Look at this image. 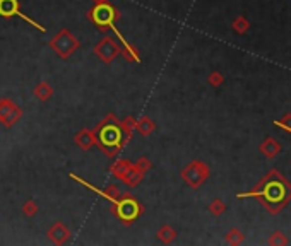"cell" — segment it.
Here are the masks:
<instances>
[{
    "label": "cell",
    "instance_id": "6da1fadb",
    "mask_svg": "<svg viewBox=\"0 0 291 246\" xmlns=\"http://www.w3.org/2000/svg\"><path fill=\"white\" fill-rule=\"evenodd\" d=\"M50 46L53 48V51L60 58H67V57H70V55H72L74 51L77 50V46H79V41L74 38V36L70 35L67 29H62V31L58 33V35L55 36L53 40H51Z\"/></svg>",
    "mask_w": 291,
    "mask_h": 246
},
{
    "label": "cell",
    "instance_id": "7a4b0ae2",
    "mask_svg": "<svg viewBox=\"0 0 291 246\" xmlns=\"http://www.w3.org/2000/svg\"><path fill=\"white\" fill-rule=\"evenodd\" d=\"M117 17H118L117 10H115L113 7L108 5V3H99V5H96L95 9L91 10V19L95 21L101 29L110 28Z\"/></svg>",
    "mask_w": 291,
    "mask_h": 246
},
{
    "label": "cell",
    "instance_id": "3957f363",
    "mask_svg": "<svg viewBox=\"0 0 291 246\" xmlns=\"http://www.w3.org/2000/svg\"><path fill=\"white\" fill-rule=\"evenodd\" d=\"M115 207H117V215L124 222H132L134 219L139 215V210H141L139 208L141 205L137 204L132 197H125V199L118 200V202L115 204Z\"/></svg>",
    "mask_w": 291,
    "mask_h": 246
},
{
    "label": "cell",
    "instance_id": "277c9868",
    "mask_svg": "<svg viewBox=\"0 0 291 246\" xmlns=\"http://www.w3.org/2000/svg\"><path fill=\"white\" fill-rule=\"evenodd\" d=\"M21 115L22 111L17 104H14L9 99H2L0 101V122L5 126H12L21 118Z\"/></svg>",
    "mask_w": 291,
    "mask_h": 246
},
{
    "label": "cell",
    "instance_id": "5b68a950",
    "mask_svg": "<svg viewBox=\"0 0 291 246\" xmlns=\"http://www.w3.org/2000/svg\"><path fill=\"white\" fill-rule=\"evenodd\" d=\"M95 53L98 55L99 58H101L103 62H111L115 57H117L118 53H120V50H118L117 43H115L111 38H103L101 41H99L98 44L95 46Z\"/></svg>",
    "mask_w": 291,
    "mask_h": 246
},
{
    "label": "cell",
    "instance_id": "8992f818",
    "mask_svg": "<svg viewBox=\"0 0 291 246\" xmlns=\"http://www.w3.org/2000/svg\"><path fill=\"white\" fill-rule=\"evenodd\" d=\"M120 130L117 128V126H104L103 132H101V142L104 145H110V147H113L115 151H117L118 144H120Z\"/></svg>",
    "mask_w": 291,
    "mask_h": 246
},
{
    "label": "cell",
    "instance_id": "52a82bcc",
    "mask_svg": "<svg viewBox=\"0 0 291 246\" xmlns=\"http://www.w3.org/2000/svg\"><path fill=\"white\" fill-rule=\"evenodd\" d=\"M69 236H70V231L67 229L62 222H57V224L48 231V238H50V240L53 241V243H57V245H62L63 241H67V238Z\"/></svg>",
    "mask_w": 291,
    "mask_h": 246
},
{
    "label": "cell",
    "instance_id": "ba28073f",
    "mask_svg": "<svg viewBox=\"0 0 291 246\" xmlns=\"http://www.w3.org/2000/svg\"><path fill=\"white\" fill-rule=\"evenodd\" d=\"M262 195L266 197L269 202H279V200L285 197V190H283V186L279 183H271L266 186V190L262 192Z\"/></svg>",
    "mask_w": 291,
    "mask_h": 246
},
{
    "label": "cell",
    "instance_id": "9c48e42d",
    "mask_svg": "<svg viewBox=\"0 0 291 246\" xmlns=\"http://www.w3.org/2000/svg\"><path fill=\"white\" fill-rule=\"evenodd\" d=\"M19 10V2L17 0H0V16L12 17Z\"/></svg>",
    "mask_w": 291,
    "mask_h": 246
},
{
    "label": "cell",
    "instance_id": "30bf717a",
    "mask_svg": "<svg viewBox=\"0 0 291 246\" xmlns=\"http://www.w3.org/2000/svg\"><path fill=\"white\" fill-rule=\"evenodd\" d=\"M77 142H79L81 147L89 149L93 144L96 142V139H95V135H93L91 132H88V130H84V132H81L79 135H77Z\"/></svg>",
    "mask_w": 291,
    "mask_h": 246
},
{
    "label": "cell",
    "instance_id": "8fae6325",
    "mask_svg": "<svg viewBox=\"0 0 291 246\" xmlns=\"http://www.w3.org/2000/svg\"><path fill=\"white\" fill-rule=\"evenodd\" d=\"M35 94H36V98L38 99L47 101V99L51 96V87L47 84V82H42V84H38V87L35 89Z\"/></svg>",
    "mask_w": 291,
    "mask_h": 246
},
{
    "label": "cell",
    "instance_id": "7c38bea8",
    "mask_svg": "<svg viewBox=\"0 0 291 246\" xmlns=\"http://www.w3.org/2000/svg\"><path fill=\"white\" fill-rule=\"evenodd\" d=\"M137 130H139L143 135H149V133L154 130V122H151L149 118H141L139 122H137Z\"/></svg>",
    "mask_w": 291,
    "mask_h": 246
},
{
    "label": "cell",
    "instance_id": "4fadbf2b",
    "mask_svg": "<svg viewBox=\"0 0 291 246\" xmlns=\"http://www.w3.org/2000/svg\"><path fill=\"white\" fill-rule=\"evenodd\" d=\"M130 166H132V164H130L129 161H120V163H117V166L113 167V171H115V174L122 180V178L125 176L127 171L130 169Z\"/></svg>",
    "mask_w": 291,
    "mask_h": 246
},
{
    "label": "cell",
    "instance_id": "5bb4252c",
    "mask_svg": "<svg viewBox=\"0 0 291 246\" xmlns=\"http://www.w3.org/2000/svg\"><path fill=\"white\" fill-rule=\"evenodd\" d=\"M158 238L161 241H166V243H170V241L175 238V233L170 229V227H163L161 231H158Z\"/></svg>",
    "mask_w": 291,
    "mask_h": 246
},
{
    "label": "cell",
    "instance_id": "9a60e30c",
    "mask_svg": "<svg viewBox=\"0 0 291 246\" xmlns=\"http://www.w3.org/2000/svg\"><path fill=\"white\" fill-rule=\"evenodd\" d=\"M38 212V207H36L35 202H26L24 205V214L26 215H35Z\"/></svg>",
    "mask_w": 291,
    "mask_h": 246
}]
</instances>
